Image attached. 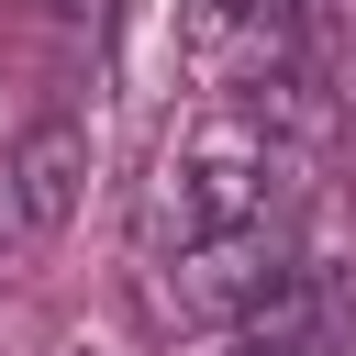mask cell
Here are the masks:
<instances>
[{
    "label": "cell",
    "instance_id": "obj_1",
    "mask_svg": "<svg viewBox=\"0 0 356 356\" xmlns=\"http://www.w3.org/2000/svg\"><path fill=\"white\" fill-rule=\"evenodd\" d=\"M245 222H278V134L256 111L211 100L145 167V189H134V256L145 267H178V256H200V245H222Z\"/></svg>",
    "mask_w": 356,
    "mask_h": 356
},
{
    "label": "cell",
    "instance_id": "obj_2",
    "mask_svg": "<svg viewBox=\"0 0 356 356\" xmlns=\"http://www.w3.org/2000/svg\"><path fill=\"white\" fill-rule=\"evenodd\" d=\"M178 56L211 100H256L300 56V0H178Z\"/></svg>",
    "mask_w": 356,
    "mask_h": 356
},
{
    "label": "cell",
    "instance_id": "obj_3",
    "mask_svg": "<svg viewBox=\"0 0 356 356\" xmlns=\"http://www.w3.org/2000/svg\"><path fill=\"white\" fill-rule=\"evenodd\" d=\"M289 267H300V256H289V222H245V234H222V245H200V256H178V267H156V312L245 334L256 300H267Z\"/></svg>",
    "mask_w": 356,
    "mask_h": 356
},
{
    "label": "cell",
    "instance_id": "obj_4",
    "mask_svg": "<svg viewBox=\"0 0 356 356\" xmlns=\"http://www.w3.org/2000/svg\"><path fill=\"white\" fill-rule=\"evenodd\" d=\"M0 200H11L22 245H33V234H67V222H78V200H89V122L44 111V122L11 145V167H0Z\"/></svg>",
    "mask_w": 356,
    "mask_h": 356
},
{
    "label": "cell",
    "instance_id": "obj_5",
    "mask_svg": "<svg viewBox=\"0 0 356 356\" xmlns=\"http://www.w3.org/2000/svg\"><path fill=\"white\" fill-rule=\"evenodd\" d=\"M211 356H312V345H245V334H222Z\"/></svg>",
    "mask_w": 356,
    "mask_h": 356
},
{
    "label": "cell",
    "instance_id": "obj_6",
    "mask_svg": "<svg viewBox=\"0 0 356 356\" xmlns=\"http://www.w3.org/2000/svg\"><path fill=\"white\" fill-rule=\"evenodd\" d=\"M56 11H89V22H111V11H122V0H56Z\"/></svg>",
    "mask_w": 356,
    "mask_h": 356
},
{
    "label": "cell",
    "instance_id": "obj_7",
    "mask_svg": "<svg viewBox=\"0 0 356 356\" xmlns=\"http://www.w3.org/2000/svg\"><path fill=\"white\" fill-rule=\"evenodd\" d=\"M11 245H22V222H11V200H0V256H11Z\"/></svg>",
    "mask_w": 356,
    "mask_h": 356
}]
</instances>
